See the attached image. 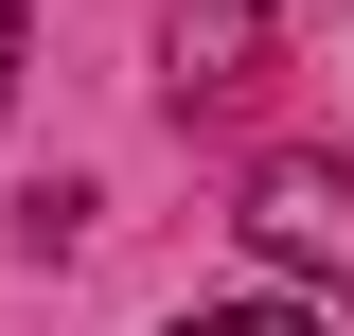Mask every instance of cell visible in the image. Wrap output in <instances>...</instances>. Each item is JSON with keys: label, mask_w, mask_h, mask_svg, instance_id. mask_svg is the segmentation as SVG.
I'll return each instance as SVG.
<instances>
[{"label": "cell", "mask_w": 354, "mask_h": 336, "mask_svg": "<svg viewBox=\"0 0 354 336\" xmlns=\"http://www.w3.org/2000/svg\"><path fill=\"white\" fill-rule=\"evenodd\" d=\"M248 248L266 265H301V319L354 336V160H319V142H283V160H248Z\"/></svg>", "instance_id": "obj_1"}, {"label": "cell", "mask_w": 354, "mask_h": 336, "mask_svg": "<svg viewBox=\"0 0 354 336\" xmlns=\"http://www.w3.org/2000/svg\"><path fill=\"white\" fill-rule=\"evenodd\" d=\"M266 36H283V0H177L160 53H177V106H230V88L266 71Z\"/></svg>", "instance_id": "obj_2"}, {"label": "cell", "mask_w": 354, "mask_h": 336, "mask_svg": "<svg viewBox=\"0 0 354 336\" xmlns=\"http://www.w3.org/2000/svg\"><path fill=\"white\" fill-rule=\"evenodd\" d=\"M177 336H319V319H301V301H195Z\"/></svg>", "instance_id": "obj_3"}, {"label": "cell", "mask_w": 354, "mask_h": 336, "mask_svg": "<svg viewBox=\"0 0 354 336\" xmlns=\"http://www.w3.org/2000/svg\"><path fill=\"white\" fill-rule=\"evenodd\" d=\"M0 88H18V0H0Z\"/></svg>", "instance_id": "obj_4"}]
</instances>
